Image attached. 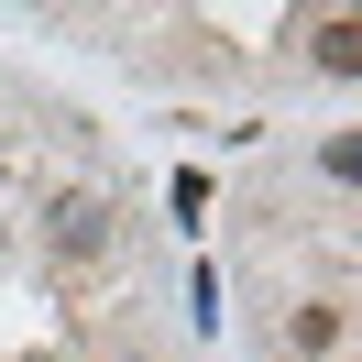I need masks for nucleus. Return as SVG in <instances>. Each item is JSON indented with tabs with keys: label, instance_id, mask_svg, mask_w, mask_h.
<instances>
[{
	"label": "nucleus",
	"instance_id": "nucleus-4",
	"mask_svg": "<svg viewBox=\"0 0 362 362\" xmlns=\"http://www.w3.org/2000/svg\"><path fill=\"white\" fill-rule=\"evenodd\" d=\"M318 165H329V187H351V176H362V143H351V132H329V143H318Z\"/></svg>",
	"mask_w": 362,
	"mask_h": 362
},
{
	"label": "nucleus",
	"instance_id": "nucleus-1",
	"mask_svg": "<svg viewBox=\"0 0 362 362\" xmlns=\"http://www.w3.org/2000/svg\"><path fill=\"white\" fill-rule=\"evenodd\" d=\"M45 252H55V264H99V252H110V198H88V187L55 198L45 209Z\"/></svg>",
	"mask_w": 362,
	"mask_h": 362
},
{
	"label": "nucleus",
	"instance_id": "nucleus-3",
	"mask_svg": "<svg viewBox=\"0 0 362 362\" xmlns=\"http://www.w3.org/2000/svg\"><path fill=\"white\" fill-rule=\"evenodd\" d=\"M318 66H329V77H351V66H362V33L340 23V11H329V23H318Z\"/></svg>",
	"mask_w": 362,
	"mask_h": 362
},
{
	"label": "nucleus",
	"instance_id": "nucleus-2",
	"mask_svg": "<svg viewBox=\"0 0 362 362\" xmlns=\"http://www.w3.org/2000/svg\"><path fill=\"white\" fill-rule=\"evenodd\" d=\"M286 351H340V308H296L286 318Z\"/></svg>",
	"mask_w": 362,
	"mask_h": 362
}]
</instances>
